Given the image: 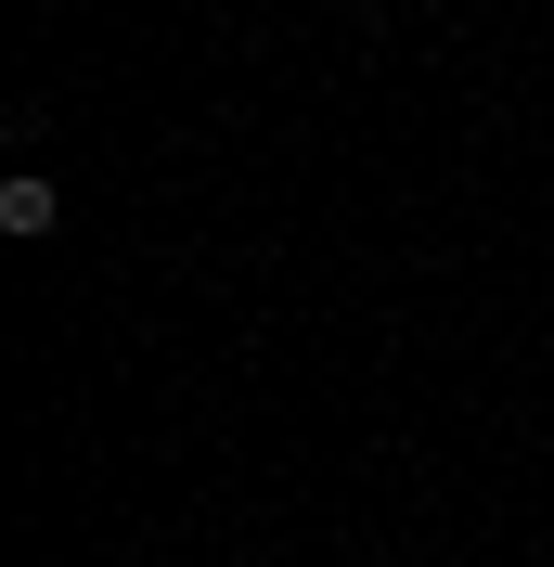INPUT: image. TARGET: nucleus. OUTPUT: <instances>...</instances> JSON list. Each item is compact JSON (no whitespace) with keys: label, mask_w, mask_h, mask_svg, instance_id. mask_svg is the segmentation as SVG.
I'll return each instance as SVG.
<instances>
[{"label":"nucleus","mask_w":554,"mask_h":567,"mask_svg":"<svg viewBox=\"0 0 554 567\" xmlns=\"http://www.w3.org/2000/svg\"><path fill=\"white\" fill-rule=\"evenodd\" d=\"M52 219H65V207H52V181H39V168H13V181H0V233H13V246H39Z\"/></svg>","instance_id":"1"}]
</instances>
